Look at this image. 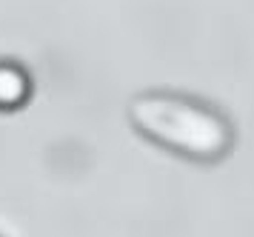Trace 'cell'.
Instances as JSON below:
<instances>
[{
    "mask_svg": "<svg viewBox=\"0 0 254 237\" xmlns=\"http://www.w3.org/2000/svg\"><path fill=\"white\" fill-rule=\"evenodd\" d=\"M128 120L149 143L180 158L211 163L234 146V126L217 106L183 91H140L128 100Z\"/></svg>",
    "mask_w": 254,
    "mask_h": 237,
    "instance_id": "1",
    "label": "cell"
},
{
    "mask_svg": "<svg viewBox=\"0 0 254 237\" xmlns=\"http://www.w3.org/2000/svg\"><path fill=\"white\" fill-rule=\"evenodd\" d=\"M29 94V78L20 66L0 63V109H14L20 106Z\"/></svg>",
    "mask_w": 254,
    "mask_h": 237,
    "instance_id": "2",
    "label": "cell"
}]
</instances>
